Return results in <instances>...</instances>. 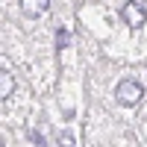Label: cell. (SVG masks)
Returning a JSON list of instances; mask_svg holds the SVG:
<instances>
[{
    "instance_id": "obj_1",
    "label": "cell",
    "mask_w": 147,
    "mask_h": 147,
    "mask_svg": "<svg viewBox=\"0 0 147 147\" xmlns=\"http://www.w3.org/2000/svg\"><path fill=\"white\" fill-rule=\"evenodd\" d=\"M141 97H144V88H141L138 80H121L115 85V100L121 106H136Z\"/></svg>"
},
{
    "instance_id": "obj_2",
    "label": "cell",
    "mask_w": 147,
    "mask_h": 147,
    "mask_svg": "<svg viewBox=\"0 0 147 147\" xmlns=\"http://www.w3.org/2000/svg\"><path fill=\"white\" fill-rule=\"evenodd\" d=\"M121 18H124V24L129 30H141L144 27V21H147V12L141 3H136V0H129V3L121 6Z\"/></svg>"
},
{
    "instance_id": "obj_3",
    "label": "cell",
    "mask_w": 147,
    "mask_h": 147,
    "mask_svg": "<svg viewBox=\"0 0 147 147\" xmlns=\"http://www.w3.org/2000/svg\"><path fill=\"white\" fill-rule=\"evenodd\" d=\"M50 9V0H21V12L27 18H41Z\"/></svg>"
},
{
    "instance_id": "obj_4",
    "label": "cell",
    "mask_w": 147,
    "mask_h": 147,
    "mask_svg": "<svg viewBox=\"0 0 147 147\" xmlns=\"http://www.w3.org/2000/svg\"><path fill=\"white\" fill-rule=\"evenodd\" d=\"M12 91H15V77H12L6 68H0V103L9 100Z\"/></svg>"
},
{
    "instance_id": "obj_5",
    "label": "cell",
    "mask_w": 147,
    "mask_h": 147,
    "mask_svg": "<svg viewBox=\"0 0 147 147\" xmlns=\"http://www.w3.org/2000/svg\"><path fill=\"white\" fill-rule=\"evenodd\" d=\"M68 38H71V35H68V30H59V50H65V47H68Z\"/></svg>"
},
{
    "instance_id": "obj_6",
    "label": "cell",
    "mask_w": 147,
    "mask_h": 147,
    "mask_svg": "<svg viewBox=\"0 0 147 147\" xmlns=\"http://www.w3.org/2000/svg\"><path fill=\"white\" fill-rule=\"evenodd\" d=\"M59 147H74V138L68 136V132H62V136H59Z\"/></svg>"
},
{
    "instance_id": "obj_7",
    "label": "cell",
    "mask_w": 147,
    "mask_h": 147,
    "mask_svg": "<svg viewBox=\"0 0 147 147\" xmlns=\"http://www.w3.org/2000/svg\"><path fill=\"white\" fill-rule=\"evenodd\" d=\"M0 147H3V141H0Z\"/></svg>"
}]
</instances>
